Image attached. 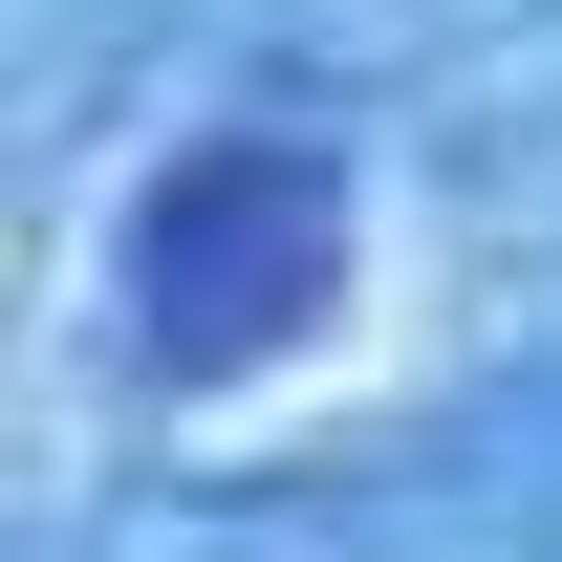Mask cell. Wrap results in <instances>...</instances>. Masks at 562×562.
Wrapping results in <instances>:
<instances>
[{
    "label": "cell",
    "instance_id": "obj_1",
    "mask_svg": "<svg viewBox=\"0 0 562 562\" xmlns=\"http://www.w3.org/2000/svg\"><path fill=\"white\" fill-rule=\"evenodd\" d=\"M347 303V173L281 131H216L151 173V238H131V325L173 390H260L303 325Z\"/></svg>",
    "mask_w": 562,
    "mask_h": 562
}]
</instances>
